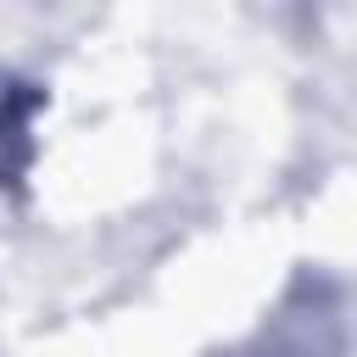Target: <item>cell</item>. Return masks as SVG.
I'll use <instances>...</instances> for the list:
<instances>
[{"instance_id": "6da1fadb", "label": "cell", "mask_w": 357, "mask_h": 357, "mask_svg": "<svg viewBox=\"0 0 357 357\" xmlns=\"http://www.w3.org/2000/svg\"><path fill=\"white\" fill-rule=\"evenodd\" d=\"M33 106H39V95H33L28 84H17V78L0 73V178L17 167V162H6V145L28 151V112H33Z\"/></svg>"}]
</instances>
